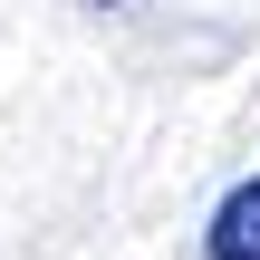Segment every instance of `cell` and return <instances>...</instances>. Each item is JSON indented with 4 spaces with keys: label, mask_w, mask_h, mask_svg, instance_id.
I'll return each instance as SVG.
<instances>
[{
    "label": "cell",
    "mask_w": 260,
    "mask_h": 260,
    "mask_svg": "<svg viewBox=\"0 0 260 260\" xmlns=\"http://www.w3.org/2000/svg\"><path fill=\"white\" fill-rule=\"evenodd\" d=\"M77 10H116V0H77Z\"/></svg>",
    "instance_id": "7a4b0ae2"
},
{
    "label": "cell",
    "mask_w": 260,
    "mask_h": 260,
    "mask_svg": "<svg viewBox=\"0 0 260 260\" xmlns=\"http://www.w3.org/2000/svg\"><path fill=\"white\" fill-rule=\"evenodd\" d=\"M203 260H260V174L232 183V193L212 203V222H203Z\"/></svg>",
    "instance_id": "6da1fadb"
}]
</instances>
